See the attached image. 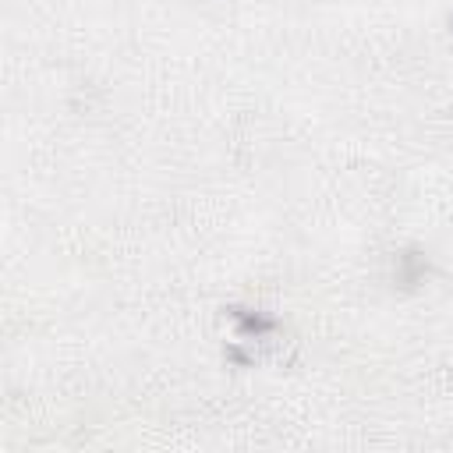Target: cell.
Masks as SVG:
<instances>
[{
  "label": "cell",
  "mask_w": 453,
  "mask_h": 453,
  "mask_svg": "<svg viewBox=\"0 0 453 453\" xmlns=\"http://www.w3.org/2000/svg\"><path fill=\"white\" fill-rule=\"evenodd\" d=\"M449 28H453V14H449Z\"/></svg>",
  "instance_id": "cell-1"
}]
</instances>
